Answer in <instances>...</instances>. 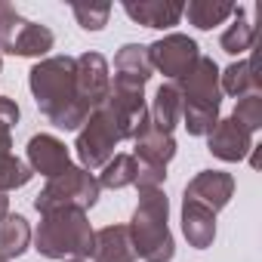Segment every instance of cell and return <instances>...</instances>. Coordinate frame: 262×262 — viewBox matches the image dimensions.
Wrapping results in <instances>:
<instances>
[{
    "label": "cell",
    "mask_w": 262,
    "mask_h": 262,
    "mask_svg": "<svg viewBox=\"0 0 262 262\" xmlns=\"http://www.w3.org/2000/svg\"><path fill=\"white\" fill-rule=\"evenodd\" d=\"M145 114H148L145 86L111 80L105 102L99 108H93L90 117L83 120V126L77 129L74 151H77L80 167L83 170H102L114 158V148L123 139L136 136V129H139Z\"/></svg>",
    "instance_id": "obj_1"
},
{
    "label": "cell",
    "mask_w": 262,
    "mask_h": 262,
    "mask_svg": "<svg viewBox=\"0 0 262 262\" xmlns=\"http://www.w3.org/2000/svg\"><path fill=\"white\" fill-rule=\"evenodd\" d=\"M28 86L40 114L59 129H80L90 108L77 99L74 56H47L28 71Z\"/></svg>",
    "instance_id": "obj_2"
},
{
    "label": "cell",
    "mask_w": 262,
    "mask_h": 262,
    "mask_svg": "<svg viewBox=\"0 0 262 262\" xmlns=\"http://www.w3.org/2000/svg\"><path fill=\"white\" fill-rule=\"evenodd\" d=\"M170 201L161 188H142L139 204L129 219V241H133L136 259L145 262H170L176 256L173 231H170Z\"/></svg>",
    "instance_id": "obj_3"
},
{
    "label": "cell",
    "mask_w": 262,
    "mask_h": 262,
    "mask_svg": "<svg viewBox=\"0 0 262 262\" xmlns=\"http://www.w3.org/2000/svg\"><path fill=\"white\" fill-rule=\"evenodd\" d=\"M182 96V120L191 136H207L219 120L222 90H219V68L210 56H201L188 74L173 80Z\"/></svg>",
    "instance_id": "obj_4"
},
{
    "label": "cell",
    "mask_w": 262,
    "mask_h": 262,
    "mask_svg": "<svg viewBox=\"0 0 262 262\" xmlns=\"http://www.w3.org/2000/svg\"><path fill=\"white\" fill-rule=\"evenodd\" d=\"M31 237L40 256L65 262V259H90L96 231L83 210H56L40 216V225Z\"/></svg>",
    "instance_id": "obj_5"
},
{
    "label": "cell",
    "mask_w": 262,
    "mask_h": 262,
    "mask_svg": "<svg viewBox=\"0 0 262 262\" xmlns=\"http://www.w3.org/2000/svg\"><path fill=\"white\" fill-rule=\"evenodd\" d=\"M99 194H102L99 179H96L90 170L71 164V167H68L65 173H59L56 179H47L43 191L34 198V210H37L40 216L56 213V210H83V213H86L90 207H96Z\"/></svg>",
    "instance_id": "obj_6"
},
{
    "label": "cell",
    "mask_w": 262,
    "mask_h": 262,
    "mask_svg": "<svg viewBox=\"0 0 262 262\" xmlns=\"http://www.w3.org/2000/svg\"><path fill=\"white\" fill-rule=\"evenodd\" d=\"M53 43H56V37L47 25L28 22L25 16L16 13L13 4L0 0V53L40 59L53 50Z\"/></svg>",
    "instance_id": "obj_7"
},
{
    "label": "cell",
    "mask_w": 262,
    "mask_h": 262,
    "mask_svg": "<svg viewBox=\"0 0 262 262\" xmlns=\"http://www.w3.org/2000/svg\"><path fill=\"white\" fill-rule=\"evenodd\" d=\"M148 59H151V68L161 71L164 77H170V83H173L191 71V65L201 59V50L188 34L173 31V34H164L161 40H155L148 47Z\"/></svg>",
    "instance_id": "obj_8"
},
{
    "label": "cell",
    "mask_w": 262,
    "mask_h": 262,
    "mask_svg": "<svg viewBox=\"0 0 262 262\" xmlns=\"http://www.w3.org/2000/svg\"><path fill=\"white\" fill-rule=\"evenodd\" d=\"M74 86H77V99L90 111L105 102L111 90V71L102 53H83L74 59Z\"/></svg>",
    "instance_id": "obj_9"
},
{
    "label": "cell",
    "mask_w": 262,
    "mask_h": 262,
    "mask_svg": "<svg viewBox=\"0 0 262 262\" xmlns=\"http://www.w3.org/2000/svg\"><path fill=\"white\" fill-rule=\"evenodd\" d=\"M253 148H256V145H253V133H247V129H244L237 120H231V117L216 120V126L207 133V151H210L213 158L225 161V164L244 161Z\"/></svg>",
    "instance_id": "obj_10"
},
{
    "label": "cell",
    "mask_w": 262,
    "mask_h": 262,
    "mask_svg": "<svg viewBox=\"0 0 262 262\" xmlns=\"http://www.w3.org/2000/svg\"><path fill=\"white\" fill-rule=\"evenodd\" d=\"M133 158L139 167H161L167 170V164L176 158V139L173 133H161V129L148 120V114L142 117L136 136H133Z\"/></svg>",
    "instance_id": "obj_11"
},
{
    "label": "cell",
    "mask_w": 262,
    "mask_h": 262,
    "mask_svg": "<svg viewBox=\"0 0 262 262\" xmlns=\"http://www.w3.org/2000/svg\"><path fill=\"white\" fill-rule=\"evenodd\" d=\"M25 155H28V170L31 173H40L47 179H56L59 173H65L71 167V155H68L65 142L56 139V136H50V133L31 136Z\"/></svg>",
    "instance_id": "obj_12"
},
{
    "label": "cell",
    "mask_w": 262,
    "mask_h": 262,
    "mask_svg": "<svg viewBox=\"0 0 262 262\" xmlns=\"http://www.w3.org/2000/svg\"><path fill=\"white\" fill-rule=\"evenodd\" d=\"M234 194V176L231 173H222V170H201L188 185H185V201H198L204 204L207 210L219 213Z\"/></svg>",
    "instance_id": "obj_13"
},
{
    "label": "cell",
    "mask_w": 262,
    "mask_h": 262,
    "mask_svg": "<svg viewBox=\"0 0 262 262\" xmlns=\"http://www.w3.org/2000/svg\"><path fill=\"white\" fill-rule=\"evenodd\" d=\"M123 13L145 28H173V25H179L185 7L173 4V0H139V4L136 0H126Z\"/></svg>",
    "instance_id": "obj_14"
},
{
    "label": "cell",
    "mask_w": 262,
    "mask_h": 262,
    "mask_svg": "<svg viewBox=\"0 0 262 262\" xmlns=\"http://www.w3.org/2000/svg\"><path fill=\"white\" fill-rule=\"evenodd\" d=\"M93 259L96 262H136V250L129 241L126 225H105L93 237Z\"/></svg>",
    "instance_id": "obj_15"
},
{
    "label": "cell",
    "mask_w": 262,
    "mask_h": 262,
    "mask_svg": "<svg viewBox=\"0 0 262 262\" xmlns=\"http://www.w3.org/2000/svg\"><path fill=\"white\" fill-rule=\"evenodd\" d=\"M182 234L191 247L207 250L216 241V213L207 210L198 201H185L182 198Z\"/></svg>",
    "instance_id": "obj_16"
},
{
    "label": "cell",
    "mask_w": 262,
    "mask_h": 262,
    "mask_svg": "<svg viewBox=\"0 0 262 262\" xmlns=\"http://www.w3.org/2000/svg\"><path fill=\"white\" fill-rule=\"evenodd\" d=\"M151 59H148V47L142 43H123L114 56V80L123 83H136L145 86L151 80Z\"/></svg>",
    "instance_id": "obj_17"
},
{
    "label": "cell",
    "mask_w": 262,
    "mask_h": 262,
    "mask_svg": "<svg viewBox=\"0 0 262 262\" xmlns=\"http://www.w3.org/2000/svg\"><path fill=\"white\" fill-rule=\"evenodd\" d=\"M10 148H13V129L0 126V194L28 185L31 176H34V173L28 170V164H22Z\"/></svg>",
    "instance_id": "obj_18"
},
{
    "label": "cell",
    "mask_w": 262,
    "mask_h": 262,
    "mask_svg": "<svg viewBox=\"0 0 262 262\" xmlns=\"http://www.w3.org/2000/svg\"><path fill=\"white\" fill-rule=\"evenodd\" d=\"M148 120L161 129V133H173V126L182 120V96L176 83H161L155 93V102L148 108Z\"/></svg>",
    "instance_id": "obj_19"
},
{
    "label": "cell",
    "mask_w": 262,
    "mask_h": 262,
    "mask_svg": "<svg viewBox=\"0 0 262 262\" xmlns=\"http://www.w3.org/2000/svg\"><path fill=\"white\" fill-rule=\"evenodd\" d=\"M219 90L225 96H234V99H244L250 93H259V77L253 74V59H237L231 62L225 71H219Z\"/></svg>",
    "instance_id": "obj_20"
},
{
    "label": "cell",
    "mask_w": 262,
    "mask_h": 262,
    "mask_svg": "<svg viewBox=\"0 0 262 262\" xmlns=\"http://www.w3.org/2000/svg\"><path fill=\"white\" fill-rule=\"evenodd\" d=\"M31 244V225L25 216L19 213H7L0 219V256L4 259H16L28 250Z\"/></svg>",
    "instance_id": "obj_21"
},
{
    "label": "cell",
    "mask_w": 262,
    "mask_h": 262,
    "mask_svg": "<svg viewBox=\"0 0 262 262\" xmlns=\"http://www.w3.org/2000/svg\"><path fill=\"white\" fill-rule=\"evenodd\" d=\"M253 40H256V28H253L247 10L237 7V10H234V22H231V25L222 31V37H219V47H222L228 56H241V53H250V50H253Z\"/></svg>",
    "instance_id": "obj_22"
},
{
    "label": "cell",
    "mask_w": 262,
    "mask_h": 262,
    "mask_svg": "<svg viewBox=\"0 0 262 262\" xmlns=\"http://www.w3.org/2000/svg\"><path fill=\"white\" fill-rule=\"evenodd\" d=\"M234 4H222V0H191L182 16H188V22L201 31H210L213 25H222L228 16H234Z\"/></svg>",
    "instance_id": "obj_23"
},
{
    "label": "cell",
    "mask_w": 262,
    "mask_h": 262,
    "mask_svg": "<svg viewBox=\"0 0 262 262\" xmlns=\"http://www.w3.org/2000/svg\"><path fill=\"white\" fill-rule=\"evenodd\" d=\"M136 176H139V164H136L133 155H114L102 167V173L96 179H99L102 188H114L117 191V188H126V185H136Z\"/></svg>",
    "instance_id": "obj_24"
},
{
    "label": "cell",
    "mask_w": 262,
    "mask_h": 262,
    "mask_svg": "<svg viewBox=\"0 0 262 262\" xmlns=\"http://www.w3.org/2000/svg\"><path fill=\"white\" fill-rule=\"evenodd\" d=\"M231 120H237L247 133H256V129L262 126V96L250 93V96L237 99V108L231 111Z\"/></svg>",
    "instance_id": "obj_25"
},
{
    "label": "cell",
    "mask_w": 262,
    "mask_h": 262,
    "mask_svg": "<svg viewBox=\"0 0 262 262\" xmlns=\"http://www.w3.org/2000/svg\"><path fill=\"white\" fill-rule=\"evenodd\" d=\"M71 13H74V19L80 22L83 31H102V28L108 25L111 7H108V4H102V7H83V4H74Z\"/></svg>",
    "instance_id": "obj_26"
},
{
    "label": "cell",
    "mask_w": 262,
    "mask_h": 262,
    "mask_svg": "<svg viewBox=\"0 0 262 262\" xmlns=\"http://www.w3.org/2000/svg\"><path fill=\"white\" fill-rule=\"evenodd\" d=\"M7 213H10V198H7V194H0V219H4Z\"/></svg>",
    "instance_id": "obj_27"
},
{
    "label": "cell",
    "mask_w": 262,
    "mask_h": 262,
    "mask_svg": "<svg viewBox=\"0 0 262 262\" xmlns=\"http://www.w3.org/2000/svg\"><path fill=\"white\" fill-rule=\"evenodd\" d=\"M65 262H83V259H65Z\"/></svg>",
    "instance_id": "obj_28"
},
{
    "label": "cell",
    "mask_w": 262,
    "mask_h": 262,
    "mask_svg": "<svg viewBox=\"0 0 262 262\" xmlns=\"http://www.w3.org/2000/svg\"><path fill=\"white\" fill-rule=\"evenodd\" d=\"M0 71H4V59H0Z\"/></svg>",
    "instance_id": "obj_29"
},
{
    "label": "cell",
    "mask_w": 262,
    "mask_h": 262,
    "mask_svg": "<svg viewBox=\"0 0 262 262\" xmlns=\"http://www.w3.org/2000/svg\"><path fill=\"white\" fill-rule=\"evenodd\" d=\"M0 262H10V259H4V256H0Z\"/></svg>",
    "instance_id": "obj_30"
}]
</instances>
